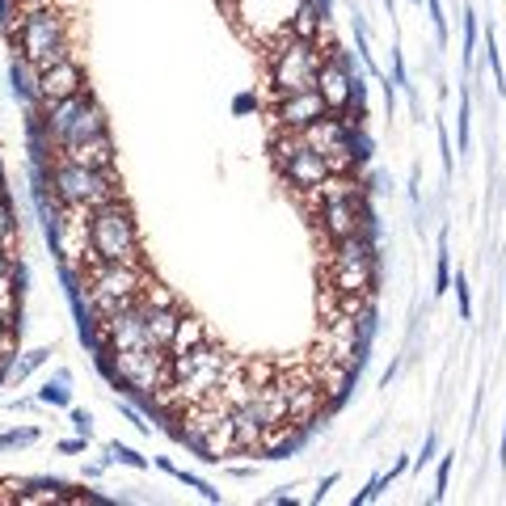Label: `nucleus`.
I'll list each match as a JSON object with an SVG mask.
<instances>
[{
	"label": "nucleus",
	"mask_w": 506,
	"mask_h": 506,
	"mask_svg": "<svg viewBox=\"0 0 506 506\" xmlns=\"http://www.w3.org/2000/svg\"><path fill=\"white\" fill-rule=\"evenodd\" d=\"M148 283H152V274L144 262H89V271L81 279L89 316L110 321V316L136 308L144 300Z\"/></svg>",
	"instance_id": "1"
},
{
	"label": "nucleus",
	"mask_w": 506,
	"mask_h": 506,
	"mask_svg": "<svg viewBox=\"0 0 506 506\" xmlns=\"http://www.w3.org/2000/svg\"><path fill=\"white\" fill-rule=\"evenodd\" d=\"M13 51L26 64H34V68H47L55 59L72 55L64 4H55V0H26V17H22V30H17V39H13Z\"/></svg>",
	"instance_id": "2"
},
{
	"label": "nucleus",
	"mask_w": 506,
	"mask_h": 506,
	"mask_svg": "<svg viewBox=\"0 0 506 506\" xmlns=\"http://www.w3.org/2000/svg\"><path fill=\"white\" fill-rule=\"evenodd\" d=\"M262 47H266V81H271L274 97L316 89L321 59H325L316 42H304V39H291V34H279V39L262 42Z\"/></svg>",
	"instance_id": "3"
},
{
	"label": "nucleus",
	"mask_w": 506,
	"mask_h": 506,
	"mask_svg": "<svg viewBox=\"0 0 506 506\" xmlns=\"http://www.w3.org/2000/svg\"><path fill=\"white\" fill-rule=\"evenodd\" d=\"M89 258L93 262H144L139 228L127 199L102 203L89 211Z\"/></svg>",
	"instance_id": "4"
},
{
	"label": "nucleus",
	"mask_w": 506,
	"mask_h": 506,
	"mask_svg": "<svg viewBox=\"0 0 506 506\" xmlns=\"http://www.w3.org/2000/svg\"><path fill=\"white\" fill-rule=\"evenodd\" d=\"M51 191L64 207L93 211V207H102V203L123 199V182H119L114 169H89V164H72V161H59V156H55Z\"/></svg>",
	"instance_id": "5"
},
{
	"label": "nucleus",
	"mask_w": 506,
	"mask_h": 506,
	"mask_svg": "<svg viewBox=\"0 0 506 506\" xmlns=\"http://www.w3.org/2000/svg\"><path fill=\"white\" fill-rule=\"evenodd\" d=\"M102 371L119 384L123 393H136L139 401H148L161 384H169V355L156 346H131V351H106L97 355Z\"/></svg>",
	"instance_id": "6"
},
{
	"label": "nucleus",
	"mask_w": 506,
	"mask_h": 506,
	"mask_svg": "<svg viewBox=\"0 0 506 506\" xmlns=\"http://www.w3.org/2000/svg\"><path fill=\"white\" fill-rule=\"evenodd\" d=\"M42 110V127L55 144H81V139H97V136H110V119L102 102L89 93H76V97H64V102H47Z\"/></svg>",
	"instance_id": "7"
},
{
	"label": "nucleus",
	"mask_w": 506,
	"mask_h": 506,
	"mask_svg": "<svg viewBox=\"0 0 506 506\" xmlns=\"http://www.w3.org/2000/svg\"><path fill=\"white\" fill-rule=\"evenodd\" d=\"M271 148H274V161H279V169H283V178H288L291 191L308 194L333 173L325 156H321L313 144H304L300 131H274Z\"/></svg>",
	"instance_id": "8"
},
{
	"label": "nucleus",
	"mask_w": 506,
	"mask_h": 506,
	"mask_svg": "<svg viewBox=\"0 0 506 506\" xmlns=\"http://www.w3.org/2000/svg\"><path fill=\"white\" fill-rule=\"evenodd\" d=\"M228 9H233L236 26L245 30L249 39L271 42L279 34H288V22L300 9V0H233Z\"/></svg>",
	"instance_id": "9"
},
{
	"label": "nucleus",
	"mask_w": 506,
	"mask_h": 506,
	"mask_svg": "<svg viewBox=\"0 0 506 506\" xmlns=\"http://www.w3.org/2000/svg\"><path fill=\"white\" fill-rule=\"evenodd\" d=\"M325 291L329 296H376V253H329Z\"/></svg>",
	"instance_id": "10"
},
{
	"label": "nucleus",
	"mask_w": 506,
	"mask_h": 506,
	"mask_svg": "<svg viewBox=\"0 0 506 506\" xmlns=\"http://www.w3.org/2000/svg\"><path fill=\"white\" fill-rule=\"evenodd\" d=\"M316 228L325 233V241H342V236H355V233H371V207H368V194L316 203Z\"/></svg>",
	"instance_id": "11"
},
{
	"label": "nucleus",
	"mask_w": 506,
	"mask_h": 506,
	"mask_svg": "<svg viewBox=\"0 0 506 506\" xmlns=\"http://www.w3.org/2000/svg\"><path fill=\"white\" fill-rule=\"evenodd\" d=\"M355 64H351V55L342 47H333V51L321 59V76H316V93L325 97L329 114H346L351 106V97H355Z\"/></svg>",
	"instance_id": "12"
},
{
	"label": "nucleus",
	"mask_w": 506,
	"mask_h": 506,
	"mask_svg": "<svg viewBox=\"0 0 506 506\" xmlns=\"http://www.w3.org/2000/svg\"><path fill=\"white\" fill-rule=\"evenodd\" d=\"M329 106L325 97L316 93V89H304V93H288V97H274V131H304V127H313L316 119H325Z\"/></svg>",
	"instance_id": "13"
},
{
	"label": "nucleus",
	"mask_w": 506,
	"mask_h": 506,
	"mask_svg": "<svg viewBox=\"0 0 506 506\" xmlns=\"http://www.w3.org/2000/svg\"><path fill=\"white\" fill-rule=\"evenodd\" d=\"M76 93H89V76H84V68L72 59V55H64V59H55V64L39 68V106H47V102H64V97H76Z\"/></svg>",
	"instance_id": "14"
},
{
	"label": "nucleus",
	"mask_w": 506,
	"mask_h": 506,
	"mask_svg": "<svg viewBox=\"0 0 506 506\" xmlns=\"http://www.w3.org/2000/svg\"><path fill=\"white\" fill-rule=\"evenodd\" d=\"M102 329H106V351H131V346H152L148 342V329H144V313L136 308H127V313L110 316V321H102Z\"/></svg>",
	"instance_id": "15"
},
{
	"label": "nucleus",
	"mask_w": 506,
	"mask_h": 506,
	"mask_svg": "<svg viewBox=\"0 0 506 506\" xmlns=\"http://www.w3.org/2000/svg\"><path fill=\"white\" fill-rule=\"evenodd\" d=\"M139 313H144V329H148V342L156 351H169L173 333H178V321L186 316V308L178 304H144L139 300Z\"/></svg>",
	"instance_id": "16"
},
{
	"label": "nucleus",
	"mask_w": 506,
	"mask_h": 506,
	"mask_svg": "<svg viewBox=\"0 0 506 506\" xmlns=\"http://www.w3.org/2000/svg\"><path fill=\"white\" fill-rule=\"evenodd\" d=\"M59 161L89 164V169H114L119 152H114L110 136H97V139H81V144H59Z\"/></svg>",
	"instance_id": "17"
},
{
	"label": "nucleus",
	"mask_w": 506,
	"mask_h": 506,
	"mask_svg": "<svg viewBox=\"0 0 506 506\" xmlns=\"http://www.w3.org/2000/svg\"><path fill=\"white\" fill-rule=\"evenodd\" d=\"M300 439H304V426H296L291 418L262 426V456H266V460H279V456L296 452V448H300Z\"/></svg>",
	"instance_id": "18"
},
{
	"label": "nucleus",
	"mask_w": 506,
	"mask_h": 506,
	"mask_svg": "<svg viewBox=\"0 0 506 506\" xmlns=\"http://www.w3.org/2000/svg\"><path fill=\"white\" fill-rule=\"evenodd\" d=\"M211 342V329H207V321H199V316H182L178 321V333H173V342H169V351L164 355L178 359L186 355V351H194V346Z\"/></svg>",
	"instance_id": "19"
},
{
	"label": "nucleus",
	"mask_w": 506,
	"mask_h": 506,
	"mask_svg": "<svg viewBox=\"0 0 506 506\" xmlns=\"http://www.w3.org/2000/svg\"><path fill=\"white\" fill-rule=\"evenodd\" d=\"M9 81H13V97L22 106H39V68H34V64H26L22 55H13Z\"/></svg>",
	"instance_id": "20"
},
{
	"label": "nucleus",
	"mask_w": 506,
	"mask_h": 506,
	"mask_svg": "<svg viewBox=\"0 0 506 506\" xmlns=\"http://www.w3.org/2000/svg\"><path fill=\"white\" fill-rule=\"evenodd\" d=\"M17 236H22V228H17V211H13V199H9V191L0 194V245L13 249Z\"/></svg>",
	"instance_id": "21"
},
{
	"label": "nucleus",
	"mask_w": 506,
	"mask_h": 506,
	"mask_svg": "<svg viewBox=\"0 0 506 506\" xmlns=\"http://www.w3.org/2000/svg\"><path fill=\"white\" fill-rule=\"evenodd\" d=\"M47 359H51V351H26L22 359H13V363H9V380H13V384L30 380V376H34V371H39Z\"/></svg>",
	"instance_id": "22"
},
{
	"label": "nucleus",
	"mask_w": 506,
	"mask_h": 506,
	"mask_svg": "<svg viewBox=\"0 0 506 506\" xmlns=\"http://www.w3.org/2000/svg\"><path fill=\"white\" fill-rule=\"evenodd\" d=\"M13 338H22V329L4 316V308H0V368H9V351H13Z\"/></svg>",
	"instance_id": "23"
},
{
	"label": "nucleus",
	"mask_w": 506,
	"mask_h": 506,
	"mask_svg": "<svg viewBox=\"0 0 506 506\" xmlns=\"http://www.w3.org/2000/svg\"><path fill=\"white\" fill-rule=\"evenodd\" d=\"M106 460H119V465H127V468H148V460H144L136 448H123V443H110Z\"/></svg>",
	"instance_id": "24"
},
{
	"label": "nucleus",
	"mask_w": 506,
	"mask_h": 506,
	"mask_svg": "<svg viewBox=\"0 0 506 506\" xmlns=\"http://www.w3.org/2000/svg\"><path fill=\"white\" fill-rule=\"evenodd\" d=\"M39 405H59V410H68L72 405V397H68V388H64V380L59 384H47V388H39Z\"/></svg>",
	"instance_id": "25"
},
{
	"label": "nucleus",
	"mask_w": 506,
	"mask_h": 506,
	"mask_svg": "<svg viewBox=\"0 0 506 506\" xmlns=\"http://www.w3.org/2000/svg\"><path fill=\"white\" fill-rule=\"evenodd\" d=\"M485 51H490L493 89H498V93H506V72H502V59H498V42H493V30H485Z\"/></svg>",
	"instance_id": "26"
},
{
	"label": "nucleus",
	"mask_w": 506,
	"mask_h": 506,
	"mask_svg": "<svg viewBox=\"0 0 506 506\" xmlns=\"http://www.w3.org/2000/svg\"><path fill=\"white\" fill-rule=\"evenodd\" d=\"M452 288V262H448V241H439V271H435V291Z\"/></svg>",
	"instance_id": "27"
},
{
	"label": "nucleus",
	"mask_w": 506,
	"mask_h": 506,
	"mask_svg": "<svg viewBox=\"0 0 506 506\" xmlns=\"http://www.w3.org/2000/svg\"><path fill=\"white\" fill-rule=\"evenodd\" d=\"M456 300H460V316H473V296H468V283H465V274L456 271Z\"/></svg>",
	"instance_id": "28"
},
{
	"label": "nucleus",
	"mask_w": 506,
	"mask_h": 506,
	"mask_svg": "<svg viewBox=\"0 0 506 506\" xmlns=\"http://www.w3.org/2000/svg\"><path fill=\"white\" fill-rule=\"evenodd\" d=\"M68 418H72V426H76V435H84V439H93V418L84 410H68Z\"/></svg>",
	"instance_id": "29"
},
{
	"label": "nucleus",
	"mask_w": 506,
	"mask_h": 506,
	"mask_svg": "<svg viewBox=\"0 0 506 506\" xmlns=\"http://www.w3.org/2000/svg\"><path fill=\"white\" fill-rule=\"evenodd\" d=\"M448 473H452V456H443V460H439V473H435V498H443V493H448Z\"/></svg>",
	"instance_id": "30"
},
{
	"label": "nucleus",
	"mask_w": 506,
	"mask_h": 506,
	"mask_svg": "<svg viewBox=\"0 0 506 506\" xmlns=\"http://www.w3.org/2000/svg\"><path fill=\"white\" fill-rule=\"evenodd\" d=\"M388 481H393V477H371V485H368V490H363V493H355V502L363 506V502H371V498H380V490H384V485H388Z\"/></svg>",
	"instance_id": "31"
},
{
	"label": "nucleus",
	"mask_w": 506,
	"mask_h": 506,
	"mask_svg": "<svg viewBox=\"0 0 506 506\" xmlns=\"http://www.w3.org/2000/svg\"><path fill=\"white\" fill-rule=\"evenodd\" d=\"M456 131H460V148H468V97H460V119H456Z\"/></svg>",
	"instance_id": "32"
},
{
	"label": "nucleus",
	"mask_w": 506,
	"mask_h": 506,
	"mask_svg": "<svg viewBox=\"0 0 506 506\" xmlns=\"http://www.w3.org/2000/svg\"><path fill=\"white\" fill-rule=\"evenodd\" d=\"M473 42H477V17L465 13V59L473 55Z\"/></svg>",
	"instance_id": "33"
},
{
	"label": "nucleus",
	"mask_w": 506,
	"mask_h": 506,
	"mask_svg": "<svg viewBox=\"0 0 506 506\" xmlns=\"http://www.w3.org/2000/svg\"><path fill=\"white\" fill-rule=\"evenodd\" d=\"M9 274H13V249L0 245V283H9Z\"/></svg>",
	"instance_id": "34"
},
{
	"label": "nucleus",
	"mask_w": 506,
	"mask_h": 506,
	"mask_svg": "<svg viewBox=\"0 0 506 506\" xmlns=\"http://www.w3.org/2000/svg\"><path fill=\"white\" fill-rule=\"evenodd\" d=\"M435 448H439V439H435V435H426V443H422V456H418V468H422L426 460H431V456H435Z\"/></svg>",
	"instance_id": "35"
},
{
	"label": "nucleus",
	"mask_w": 506,
	"mask_h": 506,
	"mask_svg": "<svg viewBox=\"0 0 506 506\" xmlns=\"http://www.w3.org/2000/svg\"><path fill=\"white\" fill-rule=\"evenodd\" d=\"M333 485H338V473H329V477H325V481H321V490H316V493H313V502H321V498H325V493H329V490H333Z\"/></svg>",
	"instance_id": "36"
},
{
	"label": "nucleus",
	"mask_w": 506,
	"mask_h": 506,
	"mask_svg": "<svg viewBox=\"0 0 506 506\" xmlns=\"http://www.w3.org/2000/svg\"><path fill=\"white\" fill-rule=\"evenodd\" d=\"M84 443H89V439H64V443H59V452H84Z\"/></svg>",
	"instance_id": "37"
},
{
	"label": "nucleus",
	"mask_w": 506,
	"mask_h": 506,
	"mask_svg": "<svg viewBox=\"0 0 506 506\" xmlns=\"http://www.w3.org/2000/svg\"><path fill=\"white\" fill-rule=\"evenodd\" d=\"M0 194H4V164H0Z\"/></svg>",
	"instance_id": "38"
},
{
	"label": "nucleus",
	"mask_w": 506,
	"mask_h": 506,
	"mask_svg": "<svg viewBox=\"0 0 506 506\" xmlns=\"http://www.w3.org/2000/svg\"><path fill=\"white\" fill-rule=\"evenodd\" d=\"M219 4H233V0H219Z\"/></svg>",
	"instance_id": "39"
}]
</instances>
